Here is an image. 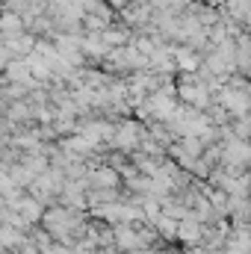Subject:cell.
I'll return each instance as SVG.
<instances>
[{
    "instance_id": "6da1fadb",
    "label": "cell",
    "mask_w": 251,
    "mask_h": 254,
    "mask_svg": "<svg viewBox=\"0 0 251 254\" xmlns=\"http://www.w3.org/2000/svg\"><path fill=\"white\" fill-rule=\"evenodd\" d=\"M151 6H154V3H145V0H136V3H133V0H130L125 9H122V21H125L127 27H142V24H148V21H151V12H154Z\"/></svg>"
},
{
    "instance_id": "3957f363",
    "label": "cell",
    "mask_w": 251,
    "mask_h": 254,
    "mask_svg": "<svg viewBox=\"0 0 251 254\" xmlns=\"http://www.w3.org/2000/svg\"><path fill=\"white\" fill-rule=\"evenodd\" d=\"M107 3H110L113 9H125L127 3H130V0H107Z\"/></svg>"
},
{
    "instance_id": "7a4b0ae2",
    "label": "cell",
    "mask_w": 251,
    "mask_h": 254,
    "mask_svg": "<svg viewBox=\"0 0 251 254\" xmlns=\"http://www.w3.org/2000/svg\"><path fill=\"white\" fill-rule=\"evenodd\" d=\"M92 184H95V187H116V184H119V172H116V169H98V172L92 175Z\"/></svg>"
}]
</instances>
